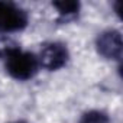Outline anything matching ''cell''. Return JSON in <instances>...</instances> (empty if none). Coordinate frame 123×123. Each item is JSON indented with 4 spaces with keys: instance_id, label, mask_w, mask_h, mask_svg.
Listing matches in <instances>:
<instances>
[{
    "instance_id": "52a82bcc",
    "label": "cell",
    "mask_w": 123,
    "mask_h": 123,
    "mask_svg": "<svg viewBox=\"0 0 123 123\" xmlns=\"http://www.w3.org/2000/svg\"><path fill=\"white\" fill-rule=\"evenodd\" d=\"M15 123H25V122H15Z\"/></svg>"
},
{
    "instance_id": "8992f818",
    "label": "cell",
    "mask_w": 123,
    "mask_h": 123,
    "mask_svg": "<svg viewBox=\"0 0 123 123\" xmlns=\"http://www.w3.org/2000/svg\"><path fill=\"white\" fill-rule=\"evenodd\" d=\"M80 123H110V119L109 116L104 113V111H100V110H91L88 113H86Z\"/></svg>"
},
{
    "instance_id": "277c9868",
    "label": "cell",
    "mask_w": 123,
    "mask_h": 123,
    "mask_svg": "<svg viewBox=\"0 0 123 123\" xmlns=\"http://www.w3.org/2000/svg\"><path fill=\"white\" fill-rule=\"evenodd\" d=\"M96 46L100 55H103L106 59H116L119 61L122 58V35L116 29H109L101 32L97 36Z\"/></svg>"
},
{
    "instance_id": "5b68a950",
    "label": "cell",
    "mask_w": 123,
    "mask_h": 123,
    "mask_svg": "<svg viewBox=\"0 0 123 123\" xmlns=\"http://www.w3.org/2000/svg\"><path fill=\"white\" fill-rule=\"evenodd\" d=\"M54 7L59 12L61 16H74L78 13L80 10V3L78 2H73V0H62V2H54L52 3Z\"/></svg>"
},
{
    "instance_id": "6da1fadb",
    "label": "cell",
    "mask_w": 123,
    "mask_h": 123,
    "mask_svg": "<svg viewBox=\"0 0 123 123\" xmlns=\"http://www.w3.org/2000/svg\"><path fill=\"white\" fill-rule=\"evenodd\" d=\"M6 70L7 73L20 81L32 78L39 68V61L38 58L26 51H20L19 48L13 46L6 55Z\"/></svg>"
},
{
    "instance_id": "7a4b0ae2",
    "label": "cell",
    "mask_w": 123,
    "mask_h": 123,
    "mask_svg": "<svg viewBox=\"0 0 123 123\" xmlns=\"http://www.w3.org/2000/svg\"><path fill=\"white\" fill-rule=\"evenodd\" d=\"M28 13L15 3L0 2V32H18L26 28Z\"/></svg>"
},
{
    "instance_id": "3957f363",
    "label": "cell",
    "mask_w": 123,
    "mask_h": 123,
    "mask_svg": "<svg viewBox=\"0 0 123 123\" xmlns=\"http://www.w3.org/2000/svg\"><path fill=\"white\" fill-rule=\"evenodd\" d=\"M38 61L43 68H46L49 71L59 70V68H62L68 61V49L61 42L46 43L41 49Z\"/></svg>"
}]
</instances>
